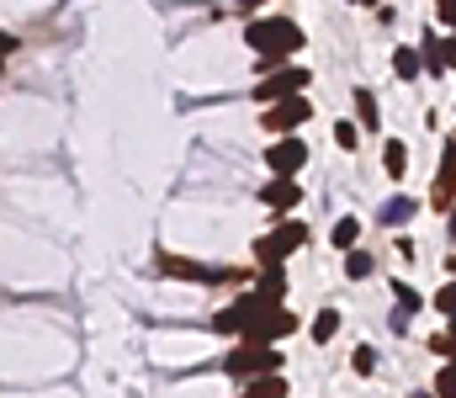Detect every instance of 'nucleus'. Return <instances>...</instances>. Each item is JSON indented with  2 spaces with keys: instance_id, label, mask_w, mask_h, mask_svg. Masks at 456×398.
I'll return each mask as SVG.
<instances>
[{
  "instance_id": "obj_21",
  "label": "nucleus",
  "mask_w": 456,
  "mask_h": 398,
  "mask_svg": "<svg viewBox=\"0 0 456 398\" xmlns=\"http://www.w3.org/2000/svg\"><path fill=\"white\" fill-rule=\"evenodd\" d=\"M350 372H355V378H371V372H377V345H355V351H350Z\"/></svg>"
},
{
  "instance_id": "obj_8",
  "label": "nucleus",
  "mask_w": 456,
  "mask_h": 398,
  "mask_svg": "<svg viewBox=\"0 0 456 398\" xmlns=\"http://www.w3.org/2000/svg\"><path fill=\"white\" fill-rule=\"evenodd\" d=\"M255 202H260L265 213H276V218H292L297 202H303V186H297V175H271V181L255 191Z\"/></svg>"
},
{
  "instance_id": "obj_4",
  "label": "nucleus",
  "mask_w": 456,
  "mask_h": 398,
  "mask_svg": "<svg viewBox=\"0 0 456 398\" xmlns=\"http://www.w3.org/2000/svg\"><path fill=\"white\" fill-rule=\"evenodd\" d=\"M287 361H281V351L276 345H260V340H233L224 356V378H233V383H249V378H265V372H281Z\"/></svg>"
},
{
  "instance_id": "obj_16",
  "label": "nucleus",
  "mask_w": 456,
  "mask_h": 398,
  "mask_svg": "<svg viewBox=\"0 0 456 398\" xmlns=\"http://www.w3.org/2000/svg\"><path fill=\"white\" fill-rule=\"evenodd\" d=\"M330 245H335V250H355V245H361V218H355V213H345V218H335V229H330Z\"/></svg>"
},
{
  "instance_id": "obj_2",
  "label": "nucleus",
  "mask_w": 456,
  "mask_h": 398,
  "mask_svg": "<svg viewBox=\"0 0 456 398\" xmlns=\"http://www.w3.org/2000/svg\"><path fill=\"white\" fill-rule=\"evenodd\" d=\"M154 265H159L165 276H175V281H191V287H249V281H255V271H244V265H208V261L170 256V250H159Z\"/></svg>"
},
{
  "instance_id": "obj_5",
  "label": "nucleus",
  "mask_w": 456,
  "mask_h": 398,
  "mask_svg": "<svg viewBox=\"0 0 456 398\" xmlns=\"http://www.w3.org/2000/svg\"><path fill=\"white\" fill-rule=\"evenodd\" d=\"M303 245H308V223L303 218H276V229H265L249 245V256H255V265H287Z\"/></svg>"
},
{
  "instance_id": "obj_3",
  "label": "nucleus",
  "mask_w": 456,
  "mask_h": 398,
  "mask_svg": "<svg viewBox=\"0 0 456 398\" xmlns=\"http://www.w3.org/2000/svg\"><path fill=\"white\" fill-rule=\"evenodd\" d=\"M308 85H314V69H303L292 59H255V102L260 107H271L281 96H297Z\"/></svg>"
},
{
  "instance_id": "obj_24",
  "label": "nucleus",
  "mask_w": 456,
  "mask_h": 398,
  "mask_svg": "<svg viewBox=\"0 0 456 398\" xmlns=\"http://www.w3.org/2000/svg\"><path fill=\"white\" fill-rule=\"evenodd\" d=\"M382 218H387V223H409V218H414V202H387Z\"/></svg>"
},
{
  "instance_id": "obj_13",
  "label": "nucleus",
  "mask_w": 456,
  "mask_h": 398,
  "mask_svg": "<svg viewBox=\"0 0 456 398\" xmlns=\"http://www.w3.org/2000/svg\"><path fill=\"white\" fill-rule=\"evenodd\" d=\"M382 170H387V181L409 175V143L403 138H382Z\"/></svg>"
},
{
  "instance_id": "obj_23",
  "label": "nucleus",
  "mask_w": 456,
  "mask_h": 398,
  "mask_svg": "<svg viewBox=\"0 0 456 398\" xmlns=\"http://www.w3.org/2000/svg\"><path fill=\"white\" fill-rule=\"evenodd\" d=\"M430 308H436V313H446V319H456V281H446V287L430 297Z\"/></svg>"
},
{
  "instance_id": "obj_27",
  "label": "nucleus",
  "mask_w": 456,
  "mask_h": 398,
  "mask_svg": "<svg viewBox=\"0 0 456 398\" xmlns=\"http://www.w3.org/2000/svg\"><path fill=\"white\" fill-rule=\"evenodd\" d=\"M233 5H244V11H255V5H265V0H233Z\"/></svg>"
},
{
  "instance_id": "obj_31",
  "label": "nucleus",
  "mask_w": 456,
  "mask_h": 398,
  "mask_svg": "<svg viewBox=\"0 0 456 398\" xmlns=\"http://www.w3.org/2000/svg\"><path fill=\"white\" fill-rule=\"evenodd\" d=\"M452 271H456V261H452Z\"/></svg>"
},
{
  "instance_id": "obj_19",
  "label": "nucleus",
  "mask_w": 456,
  "mask_h": 398,
  "mask_svg": "<svg viewBox=\"0 0 456 398\" xmlns=\"http://www.w3.org/2000/svg\"><path fill=\"white\" fill-rule=\"evenodd\" d=\"M387 287H393V303H398V313H403V319H414V313L425 308V297H419L409 281H387Z\"/></svg>"
},
{
  "instance_id": "obj_32",
  "label": "nucleus",
  "mask_w": 456,
  "mask_h": 398,
  "mask_svg": "<svg viewBox=\"0 0 456 398\" xmlns=\"http://www.w3.org/2000/svg\"><path fill=\"white\" fill-rule=\"evenodd\" d=\"M350 5H355V0H350Z\"/></svg>"
},
{
  "instance_id": "obj_14",
  "label": "nucleus",
  "mask_w": 456,
  "mask_h": 398,
  "mask_svg": "<svg viewBox=\"0 0 456 398\" xmlns=\"http://www.w3.org/2000/svg\"><path fill=\"white\" fill-rule=\"evenodd\" d=\"M335 335H340V308H319V313L308 319V340H314V345H330Z\"/></svg>"
},
{
  "instance_id": "obj_18",
  "label": "nucleus",
  "mask_w": 456,
  "mask_h": 398,
  "mask_svg": "<svg viewBox=\"0 0 456 398\" xmlns=\"http://www.w3.org/2000/svg\"><path fill=\"white\" fill-rule=\"evenodd\" d=\"M371 271H377L371 250H361V245H355V250H345V281H366Z\"/></svg>"
},
{
  "instance_id": "obj_6",
  "label": "nucleus",
  "mask_w": 456,
  "mask_h": 398,
  "mask_svg": "<svg viewBox=\"0 0 456 398\" xmlns=\"http://www.w3.org/2000/svg\"><path fill=\"white\" fill-rule=\"evenodd\" d=\"M308 118H314V102H308V91H297V96H281V102H271V107L260 112V128L271 133V138H281V133L308 128Z\"/></svg>"
},
{
  "instance_id": "obj_22",
  "label": "nucleus",
  "mask_w": 456,
  "mask_h": 398,
  "mask_svg": "<svg viewBox=\"0 0 456 398\" xmlns=\"http://www.w3.org/2000/svg\"><path fill=\"white\" fill-rule=\"evenodd\" d=\"M430 388H436V398H456V361H446V367H436Z\"/></svg>"
},
{
  "instance_id": "obj_20",
  "label": "nucleus",
  "mask_w": 456,
  "mask_h": 398,
  "mask_svg": "<svg viewBox=\"0 0 456 398\" xmlns=\"http://www.w3.org/2000/svg\"><path fill=\"white\" fill-rule=\"evenodd\" d=\"M361 123H355V118H340V123H335V143H340L345 154H355V149H361Z\"/></svg>"
},
{
  "instance_id": "obj_28",
  "label": "nucleus",
  "mask_w": 456,
  "mask_h": 398,
  "mask_svg": "<svg viewBox=\"0 0 456 398\" xmlns=\"http://www.w3.org/2000/svg\"><path fill=\"white\" fill-rule=\"evenodd\" d=\"M452 69H456V32H452Z\"/></svg>"
},
{
  "instance_id": "obj_12",
  "label": "nucleus",
  "mask_w": 456,
  "mask_h": 398,
  "mask_svg": "<svg viewBox=\"0 0 456 398\" xmlns=\"http://www.w3.org/2000/svg\"><path fill=\"white\" fill-rule=\"evenodd\" d=\"M355 123H361L366 133L382 128V102H377V91H371V85H355Z\"/></svg>"
},
{
  "instance_id": "obj_1",
  "label": "nucleus",
  "mask_w": 456,
  "mask_h": 398,
  "mask_svg": "<svg viewBox=\"0 0 456 398\" xmlns=\"http://www.w3.org/2000/svg\"><path fill=\"white\" fill-rule=\"evenodd\" d=\"M244 43L255 59H297L308 48V32L292 16H249L244 21Z\"/></svg>"
},
{
  "instance_id": "obj_15",
  "label": "nucleus",
  "mask_w": 456,
  "mask_h": 398,
  "mask_svg": "<svg viewBox=\"0 0 456 398\" xmlns=\"http://www.w3.org/2000/svg\"><path fill=\"white\" fill-rule=\"evenodd\" d=\"M393 75H398L403 85H409V80H419V75H425V59H419V48H409V43H403V48H393Z\"/></svg>"
},
{
  "instance_id": "obj_30",
  "label": "nucleus",
  "mask_w": 456,
  "mask_h": 398,
  "mask_svg": "<svg viewBox=\"0 0 456 398\" xmlns=\"http://www.w3.org/2000/svg\"><path fill=\"white\" fill-rule=\"evenodd\" d=\"M414 398H436V388H430V394H414Z\"/></svg>"
},
{
  "instance_id": "obj_29",
  "label": "nucleus",
  "mask_w": 456,
  "mask_h": 398,
  "mask_svg": "<svg viewBox=\"0 0 456 398\" xmlns=\"http://www.w3.org/2000/svg\"><path fill=\"white\" fill-rule=\"evenodd\" d=\"M355 5H382V0H355Z\"/></svg>"
},
{
  "instance_id": "obj_7",
  "label": "nucleus",
  "mask_w": 456,
  "mask_h": 398,
  "mask_svg": "<svg viewBox=\"0 0 456 398\" xmlns=\"http://www.w3.org/2000/svg\"><path fill=\"white\" fill-rule=\"evenodd\" d=\"M308 154H314V149H308L297 133H281V138H271V143H265V154H260V159H265V170H271V175H297V170L308 165Z\"/></svg>"
},
{
  "instance_id": "obj_25",
  "label": "nucleus",
  "mask_w": 456,
  "mask_h": 398,
  "mask_svg": "<svg viewBox=\"0 0 456 398\" xmlns=\"http://www.w3.org/2000/svg\"><path fill=\"white\" fill-rule=\"evenodd\" d=\"M436 21H441L446 32H456V0H436Z\"/></svg>"
},
{
  "instance_id": "obj_11",
  "label": "nucleus",
  "mask_w": 456,
  "mask_h": 398,
  "mask_svg": "<svg viewBox=\"0 0 456 398\" xmlns=\"http://www.w3.org/2000/svg\"><path fill=\"white\" fill-rule=\"evenodd\" d=\"M265 303H287L292 281H287V265H255V281H249Z\"/></svg>"
},
{
  "instance_id": "obj_17",
  "label": "nucleus",
  "mask_w": 456,
  "mask_h": 398,
  "mask_svg": "<svg viewBox=\"0 0 456 398\" xmlns=\"http://www.w3.org/2000/svg\"><path fill=\"white\" fill-rule=\"evenodd\" d=\"M292 388H287V378L281 372H265V378H249L244 383V398H287Z\"/></svg>"
},
{
  "instance_id": "obj_10",
  "label": "nucleus",
  "mask_w": 456,
  "mask_h": 398,
  "mask_svg": "<svg viewBox=\"0 0 456 398\" xmlns=\"http://www.w3.org/2000/svg\"><path fill=\"white\" fill-rule=\"evenodd\" d=\"M456 207V143H446L441 154V170H436V186H430V213H452Z\"/></svg>"
},
{
  "instance_id": "obj_9",
  "label": "nucleus",
  "mask_w": 456,
  "mask_h": 398,
  "mask_svg": "<svg viewBox=\"0 0 456 398\" xmlns=\"http://www.w3.org/2000/svg\"><path fill=\"white\" fill-rule=\"evenodd\" d=\"M419 59H425V75H430V80L456 75L452 69V32H441V21L425 27V37H419Z\"/></svg>"
},
{
  "instance_id": "obj_26",
  "label": "nucleus",
  "mask_w": 456,
  "mask_h": 398,
  "mask_svg": "<svg viewBox=\"0 0 456 398\" xmlns=\"http://www.w3.org/2000/svg\"><path fill=\"white\" fill-rule=\"evenodd\" d=\"M446 234H452V240H456V207H452V213H446Z\"/></svg>"
}]
</instances>
